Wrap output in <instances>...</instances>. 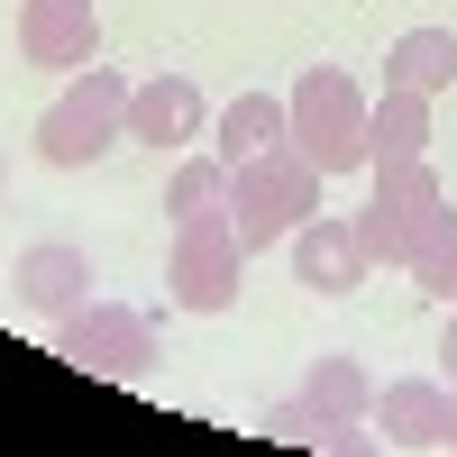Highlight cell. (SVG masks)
Here are the masks:
<instances>
[{"label": "cell", "mask_w": 457, "mask_h": 457, "mask_svg": "<svg viewBox=\"0 0 457 457\" xmlns=\"http://www.w3.org/2000/svg\"><path fill=\"white\" fill-rule=\"evenodd\" d=\"M320 183H329V174L302 156L293 137L265 146V156H247V165H228V228L247 238V256L275 247V238H293V228L320 211Z\"/></svg>", "instance_id": "obj_1"}, {"label": "cell", "mask_w": 457, "mask_h": 457, "mask_svg": "<svg viewBox=\"0 0 457 457\" xmlns=\"http://www.w3.org/2000/svg\"><path fill=\"white\" fill-rule=\"evenodd\" d=\"M366 110H375V101L357 92V73L312 64V73L284 92V137H293L320 174H357V165H375V156H366Z\"/></svg>", "instance_id": "obj_2"}, {"label": "cell", "mask_w": 457, "mask_h": 457, "mask_svg": "<svg viewBox=\"0 0 457 457\" xmlns=\"http://www.w3.org/2000/svg\"><path fill=\"white\" fill-rule=\"evenodd\" d=\"M129 92H137V83H120L110 64H83V73L64 83V101L46 110V120H37V156H46L55 174L101 165L110 146L129 137Z\"/></svg>", "instance_id": "obj_3"}, {"label": "cell", "mask_w": 457, "mask_h": 457, "mask_svg": "<svg viewBox=\"0 0 457 457\" xmlns=\"http://www.w3.org/2000/svg\"><path fill=\"white\" fill-rule=\"evenodd\" d=\"M55 357L101 375V385H146L156 329H146V312H129V302H73V312L55 320Z\"/></svg>", "instance_id": "obj_4"}, {"label": "cell", "mask_w": 457, "mask_h": 457, "mask_svg": "<svg viewBox=\"0 0 457 457\" xmlns=\"http://www.w3.org/2000/svg\"><path fill=\"white\" fill-rule=\"evenodd\" d=\"M439 202H448V193H439L430 156H385V165H375L366 211H357L366 256H375V265H411V238H421V220H430Z\"/></svg>", "instance_id": "obj_5"}, {"label": "cell", "mask_w": 457, "mask_h": 457, "mask_svg": "<svg viewBox=\"0 0 457 457\" xmlns=\"http://www.w3.org/2000/svg\"><path fill=\"white\" fill-rule=\"evenodd\" d=\"M238 275H247V238L228 220H174L165 284H174L183 312H228V302H238Z\"/></svg>", "instance_id": "obj_6"}, {"label": "cell", "mask_w": 457, "mask_h": 457, "mask_svg": "<svg viewBox=\"0 0 457 457\" xmlns=\"http://www.w3.org/2000/svg\"><path fill=\"white\" fill-rule=\"evenodd\" d=\"M19 55L46 73H83L101 55V10L92 0H19Z\"/></svg>", "instance_id": "obj_7"}, {"label": "cell", "mask_w": 457, "mask_h": 457, "mask_svg": "<svg viewBox=\"0 0 457 457\" xmlns=\"http://www.w3.org/2000/svg\"><path fill=\"white\" fill-rule=\"evenodd\" d=\"M293 275L312 284V293H357L366 275H375V256H366V238H357V220H329V211H312L293 228Z\"/></svg>", "instance_id": "obj_8"}, {"label": "cell", "mask_w": 457, "mask_h": 457, "mask_svg": "<svg viewBox=\"0 0 457 457\" xmlns=\"http://www.w3.org/2000/svg\"><path fill=\"white\" fill-rule=\"evenodd\" d=\"M202 129H211V101H202L193 73H156V83L129 92V137L156 146V156H165V146H193Z\"/></svg>", "instance_id": "obj_9"}, {"label": "cell", "mask_w": 457, "mask_h": 457, "mask_svg": "<svg viewBox=\"0 0 457 457\" xmlns=\"http://www.w3.org/2000/svg\"><path fill=\"white\" fill-rule=\"evenodd\" d=\"M10 284H19V302H28V312L64 320L73 302H92V256L73 247V238H37V247H19Z\"/></svg>", "instance_id": "obj_10"}, {"label": "cell", "mask_w": 457, "mask_h": 457, "mask_svg": "<svg viewBox=\"0 0 457 457\" xmlns=\"http://www.w3.org/2000/svg\"><path fill=\"white\" fill-rule=\"evenodd\" d=\"M366 156H430V92L411 83H385V101L366 110Z\"/></svg>", "instance_id": "obj_11"}, {"label": "cell", "mask_w": 457, "mask_h": 457, "mask_svg": "<svg viewBox=\"0 0 457 457\" xmlns=\"http://www.w3.org/2000/svg\"><path fill=\"white\" fill-rule=\"evenodd\" d=\"M366 421H385V448H448V394L439 385H385V403Z\"/></svg>", "instance_id": "obj_12"}, {"label": "cell", "mask_w": 457, "mask_h": 457, "mask_svg": "<svg viewBox=\"0 0 457 457\" xmlns=\"http://www.w3.org/2000/svg\"><path fill=\"white\" fill-rule=\"evenodd\" d=\"M211 137H220V165H247V156H265V146H284V101L275 92H238L211 120Z\"/></svg>", "instance_id": "obj_13"}, {"label": "cell", "mask_w": 457, "mask_h": 457, "mask_svg": "<svg viewBox=\"0 0 457 457\" xmlns=\"http://www.w3.org/2000/svg\"><path fill=\"white\" fill-rule=\"evenodd\" d=\"M385 83H411V92H448L457 83V37L448 28H403L394 37V55H385Z\"/></svg>", "instance_id": "obj_14"}, {"label": "cell", "mask_w": 457, "mask_h": 457, "mask_svg": "<svg viewBox=\"0 0 457 457\" xmlns=\"http://www.w3.org/2000/svg\"><path fill=\"white\" fill-rule=\"evenodd\" d=\"M302 403H312L320 421H366V411H375V385H366L357 357H320L312 385H302Z\"/></svg>", "instance_id": "obj_15"}, {"label": "cell", "mask_w": 457, "mask_h": 457, "mask_svg": "<svg viewBox=\"0 0 457 457\" xmlns=\"http://www.w3.org/2000/svg\"><path fill=\"white\" fill-rule=\"evenodd\" d=\"M411 284H421L430 302H457V211L448 202L421 220V238H411Z\"/></svg>", "instance_id": "obj_16"}, {"label": "cell", "mask_w": 457, "mask_h": 457, "mask_svg": "<svg viewBox=\"0 0 457 457\" xmlns=\"http://www.w3.org/2000/svg\"><path fill=\"white\" fill-rule=\"evenodd\" d=\"M165 211L174 220H228V165L220 156H193V165L165 183Z\"/></svg>", "instance_id": "obj_17"}, {"label": "cell", "mask_w": 457, "mask_h": 457, "mask_svg": "<svg viewBox=\"0 0 457 457\" xmlns=\"http://www.w3.org/2000/svg\"><path fill=\"white\" fill-rule=\"evenodd\" d=\"M265 430H275V439H302V448H366V430H357V421H320L302 394L265 411Z\"/></svg>", "instance_id": "obj_18"}, {"label": "cell", "mask_w": 457, "mask_h": 457, "mask_svg": "<svg viewBox=\"0 0 457 457\" xmlns=\"http://www.w3.org/2000/svg\"><path fill=\"white\" fill-rule=\"evenodd\" d=\"M439 357H448V375H457V302H448V329H439Z\"/></svg>", "instance_id": "obj_19"}]
</instances>
